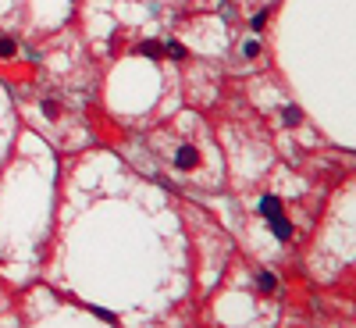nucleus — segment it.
I'll list each match as a JSON object with an SVG mask.
<instances>
[{
  "label": "nucleus",
  "instance_id": "nucleus-1",
  "mask_svg": "<svg viewBox=\"0 0 356 328\" xmlns=\"http://www.w3.org/2000/svg\"><path fill=\"white\" fill-rule=\"evenodd\" d=\"M200 164V150L193 143H182V146H175V168H182V171H193Z\"/></svg>",
  "mask_w": 356,
  "mask_h": 328
},
{
  "label": "nucleus",
  "instance_id": "nucleus-2",
  "mask_svg": "<svg viewBox=\"0 0 356 328\" xmlns=\"http://www.w3.org/2000/svg\"><path fill=\"white\" fill-rule=\"evenodd\" d=\"M260 214H264V218L285 214V211H282V200H278V196H264V200H260Z\"/></svg>",
  "mask_w": 356,
  "mask_h": 328
},
{
  "label": "nucleus",
  "instance_id": "nucleus-3",
  "mask_svg": "<svg viewBox=\"0 0 356 328\" xmlns=\"http://www.w3.org/2000/svg\"><path fill=\"white\" fill-rule=\"evenodd\" d=\"M267 221H271V232L278 235V240H289V235H292V225L285 221V214H278V218H267Z\"/></svg>",
  "mask_w": 356,
  "mask_h": 328
},
{
  "label": "nucleus",
  "instance_id": "nucleus-4",
  "mask_svg": "<svg viewBox=\"0 0 356 328\" xmlns=\"http://www.w3.org/2000/svg\"><path fill=\"white\" fill-rule=\"evenodd\" d=\"M139 50H143L146 57H164V43H157V40H146Z\"/></svg>",
  "mask_w": 356,
  "mask_h": 328
},
{
  "label": "nucleus",
  "instance_id": "nucleus-5",
  "mask_svg": "<svg viewBox=\"0 0 356 328\" xmlns=\"http://www.w3.org/2000/svg\"><path fill=\"white\" fill-rule=\"evenodd\" d=\"M257 282H260V289H264V292H275V275H271V272H260V275H257Z\"/></svg>",
  "mask_w": 356,
  "mask_h": 328
},
{
  "label": "nucleus",
  "instance_id": "nucleus-6",
  "mask_svg": "<svg viewBox=\"0 0 356 328\" xmlns=\"http://www.w3.org/2000/svg\"><path fill=\"white\" fill-rule=\"evenodd\" d=\"M164 50H168V54L175 57V61H182V57H186V47H182V43H178V40H171V43H168Z\"/></svg>",
  "mask_w": 356,
  "mask_h": 328
},
{
  "label": "nucleus",
  "instance_id": "nucleus-7",
  "mask_svg": "<svg viewBox=\"0 0 356 328\" xmlns=\"http://www.w3.org/2000/svg\"><path fill=\"white\" fill-rule=\"evenodd\" d=\"M15 54V43L11 40H0V57H11Z\"/></svg>",
  "mask_w": 356,
  "mask_h": 328
},
{
  "label": "nucleus",
  "instance_id": "nucleus-8",
  "mask_svg": "<svg viewBox=\"0 0 356 328\" xmlns=\"http://www.w3.org/2000/svg\"><path fill=\"white\" fill-rule=\"evenodd\" d=\"M285 122H292V125H296V122H300V111L289 107V111H285Z\"/></svg>",
  "mask_w": 356,
  "mask_h": 328
},
{
  "label": "nucleus",
  "instance_id": "nucleus-9",
  "mask_svg": "<svg viewBox=\"0 0 356 328\" xmlns=\"http://www.w3.org/2000/svg\"><path fill=\"white\" fill-rule=\"evenodd\" d=\"M257 50H260V47H257V40H250V43H246V47H243V54H246V57H253V54H257Z\"/></svg>",
  "mask_w": 356,
  "mask_h": 328
},
{
  "label": "nucleus",
  "instance_id": "nucleus-10",
  "mask_svg": "<svg viewBox=\"0 0 356 328\" xmlns=\"http://www.w3.org/2000/svg\"><path fill=\"white\" fill-rule=\"evenodd\" d=\"M43 111H47L50 118H57V104H54V100H47V104H43Z\"/></svg>",
  "mask_w": 356,
  "mask_h": 328
}]
</instances>
